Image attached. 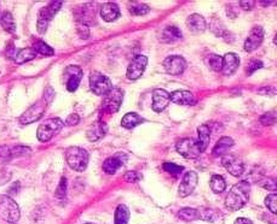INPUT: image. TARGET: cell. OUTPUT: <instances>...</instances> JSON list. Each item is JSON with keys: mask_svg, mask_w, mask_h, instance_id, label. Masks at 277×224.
I'll use <instances>...</instances> for the list:
<instances>
[{"mask_svg": "<svg viewBox=\"0 0 277 224\" xmlns=\"http://www.w3.org/2000/svg\"><path fill=\"white\" fill-rule=\"evenodd\" d=\"M90 88L96 95H105L113 88L109 77L98 71H92L90 74Z\"/></svg>", "mask_w": 277, "mask_h": 224, "instance_id": "7", "label": "cell"}, {"mask_svg": "<svg viewBox=\"0 0 277 224\" xmlns=\"http://www.w3.org/2000/svg\"><path fill=\"white\" fill-rule=\"evenodd\" d=\"M259 2H260V5H263V6H269V5H271L275 1H259Z\"/></svg>", "mask_w": 277, "mask_h": 224, "instance_id": "50", "label": "cell"}, {"mask_svg": "<svg viewBox=\"0 0 277 224\" xmlns=\"http://www.w3.org/2000/svg\"><path fill=\"white\" fill-rule=\"evenodd\" d=\"M80 122V117L77 115V113H72V115H69L67 117V120H65V125H69V127H74V125H77L78 123Z\"/></svg>", "mask_w": 277, "mask_h": 224, "instance_id": "45", "label": "cell"}, {"mask_svg": "<svg viewBox=\"0 0 277 224\" xmlns=\"http://www.w3.org/2000/svg\"><path fill=\"white\" fill-rule=\"evenodd\" d=\"M183 37L182 32L179 28H177L176 26H168L162 30V34H161V40L166 44H173V42H177L178 40H180Z\"/></svg>", "mask_w": 277, "mask_h": 224, "instance_id": "25", "label": "cell"}, {"mask_svg": "<svg viewBox=\"0 0 277 224\" xmlns=\"http://www.w3.org/2000/svg\"><path fill=\"white\" fill-rule=\"evenodd\" d=\"M11 158V148L6 147V146H0V160H9Z\"/></svg>", "mask_w": 277, "mask_h": 224, "instance_id": "43", "label": "cell"}, {"mask_svg": "<svg viewBox=\"0 0 277 224\" xmlns=\"http://www.w3.org/2000/svg\"><path fill=\"white\" fill-rule=\"evenodd\" d=\"M263 40H264V29L261 27H254L252 28L251 33L249 35L247 36L245 45V51L246 52H253L256 51L258 47H260V45L263 44Z\"/></svg>", "mask_w": 277, "mask_h": 224, "instance_id": "16", "label": "cell"}, {"mask_svg": "<svg viewBox=\"0 0 277 224\" xmlns=\"http://www.w3.org/2000/svg\"><path fill=\"white\" fill-rule=\"evenodd\" d=\"M45 106H46V103L44 100L37 102L28 110H26L22 113L21 117H20V122L22 124H31V123H34L35 121L40 120L45 112Z\"/></svg>", "mask_w": 277, "mask_h": 224, "instance_id": "9", "label": "cell"}, {"mask_svg": "<svg viewBox=\"0 0 277 224\" xmlns=\"http://www.w3.org/2000/svg\"><path fill=\"white\" fill-rule=\"evenodd\" d=\"M170 102L175 103L178 105H186V106H191V105L196 104V98L189 90H176V92L170 93Z\"/></svg>", "mask_w": 277, "mask_h": 224, "instance_id": "19", "label": "cell"}, {"mask_svg": "<svg viewBox=\"0 0 277 224\" xmlns=\"http://www.w3.org/2000/svg\"><path fill=\"white\" fill-rule=\"evenodd\" d=\"M21 217V210L16 201L9 195H0V218L5 222L16 223Z\"/></svg>", "mask_w": 277, "mask_h": 224, "instance_id": "4", "label": "cell"}, {"mask_svg": "<svg viewBox=\"0 0 277 224\" xmlns=\"http://www.w3.org/2000/svg\"><path fill=\"white\" fill-rule=\"evenodd\" d=\"M221 164L228 170L229 173H231L235 177H240L245 172V164L242 159L238 158L235 155H225L221 159Z\"/></svg>", "mask_w": 277, "mask_h": 224, "instance_id": "12", "label": "cell"}, {"mask_svg": "<svg viewBox=\"0 0 277 224\" xmlns=\"http://www.w3.org/2000/svg\"><path fill=\"white\" fill-rule=\"evenodd\" d=\"M95 11H96L95 4H92V2H89V4L81 6V11L77 14L78 23L89 27V24L95 22V17H96Z\"/></svg>", "mask_w": 277, "mask_h": 224, "instance_id": "22", "label": "cell"}, {"mask_svg": "<svg viewBox=\"0 0 277 224\" xmlns=\"http://www.w3.org/2000/svg\"><path fill=\"white\" fill-rule=\"evenodd\" d=\"M234 224H253L251 220H248V218H245V217H238L237 220L235 221V223Z\"/></svg>", "mask_w": 277, "mask_h": 224, "instance_id": "49", "label": "cell"}, {"mask_svg": "<svg viewBox=\"0 0 277 224\" xmlns=\"http://www.w3.org/2000/svg\"><path fill=\"white\" fill-rule=\"evenodd\" d=\"M65 159H67L68 165L78 172H82L86 170L89 165L90 155L86 150L78 146H73L65 151Z\"/></svg>", "mask_w": 277, "mask_h": 224, "instance_id": "2", "label": "cell"}, {"mask_svg": "<svg viewBox=\"0 0 277 224\" xmlns=\"http://www.w3.org/2000/svg\"><path fill=\"white\" fill-rule=\"evenodd\" d=\"M198 138L196 139L198 143V147H200L201 153L205 152L207 150V147L210 146L211 142V128L208 125L202 124L198 128Z\"/></svg>", "mask_w": 277, "mask_h": 224, "instance_id": "24", "label": "cell"}, {"mask_svg": "<svg viewBox=\"0 0 277 224\" xmlns=\"http://www.w3.org/2000/svg\"><path fill=\"white\" fill-rule=\"evenodd\" d=\"M207 65L210 67L211 70L219 72L221 70V63H223V57L218 56V54H210L207 57Z\"/></svg>", "mask_w": 277, "mask_h": 224, "instance_id": "36", "label": "cell"}, {"mask_svg": "<svg viewBox=\"0 0 277 224\" xmlns=\"http://www.w3.org/2000/svg\"><path fill=\"white\" fill-rule=\"evenodd\" d=\"M64 76H65V86L69 92H75L79 87L80 82L82 79V70L81 68L78 65H69L65 68L64 70Z\"/></svg>", "mask_w": 277, "mask_h": 224, "instance_id": "13", "label": "cell"}, {"mask_svg": "<svg viewBox=\"0 0 277 224\" xmlns=\"http://www.w3.org/2000/svg\"><path fill=\"white\" fill-rule=\"evenodd\" d=\"M264 67V63L259 59H252L251 62L247 64L246 67V74L247 75H252L253 72H256L257 70L261 69Z\"/></svg>", "mask_w": 277, "mask_h": 224, "instance_id": "39", "label": "cell"}, {"mask_svg": "<svg viewBox=\"0 0 277 224\" xmlns=\"http://www.w3.org/2000/svg\"><path fill=\"white\" fill-rule=\"evenodd\" d=\"M186 26L190 29L191 33L194 34H200L203 33L207 28V23H206V19L203 18V16H201L200 14H193L186 18Z\"/></svg>", "mask_w": 277, "mask_h": 224, "instance_id": "21", "label": "cell"}, {"mask_svg": "<svg viewBox=\"0 0 277 224\" xmlns=\"http://www.w3.org/2000/svg\"><path fill=\"white\" fill-rule=\"evenodd\" d=\"M32 49L34 50L37 53L42 54V56H54V54H55L54 49H52V47H50L49 45L46 44V42L41 41V40H39V41H35Z\"/></svg>", "mask_w": 277, "mask_h": 224, "instance_id": "34", "label": "cell"}, {"mask_svg": "<svg viewBox=\"0 0 277 224\" xmlns=\"http://www.w3.org/2000/svg\"><path fill=\"white\" fill-rule=\"evenodd\" d=\"M143 122H144V118L142 116H139L136 112H128L122 117L121 125L122 128H126V129H132V128L137 127Z\"/></svg>", "mask_w": 277, "mask_h": 224, "instance_id": "27", "label": "cell"}, {"mask_svg": "<svg viewBox=\"0 0 277 224\" xmlns=\"http://www.w3.org/2000/svg\"><path fill=\"white\" fill-rule=\"evenodd\" d=\"M240 67V58L235 53H226L223 57V63H221L220 72L225 76H231L235 74L236 70Z\"/></svg>", "mask_w": 277, "mask_h": 224, "instance_id": "17", "label": "cell"}, {"mask_svg": "<svg viewBox=\"0 0 277 224\" xmlns=\"http://www.w3.org/2000/svg\"><path fill=\"white\" fill-rule=\"evenodd\" d=\"M263 187L268 190H276V181L274 178H268L263 183Z\"/></svg>", "mask_w": 277, "mask_h": 224, "instance_id": "47", "label": "cell"}, {"mask_svg": "<svg viewBox=\"0 0 277 224\" xmlns=\"http://www.w3.org/2000/svg\"><path fill=\"white\" fill-rule=\"evenodd\" d=\"M176 150L186 159H195L201 155L198 141L193 138H184V139L178 141L176 145Z\"/></svg>", "mask_w": 277, "mask_h": 224, "instance_id": "8", "label": "cell"}, {"mask_svg": "<svg viewBox=\"0 0 277 224\" xmlns=\"http://www.w3.org/2000/svg\"><path fill=\"white\" fill-rule=\"evenodd\" d=\"M276 112L275 111H270L264 113L263 116L260 117V123L263 125H274L276 123Z\"/></svg>", "mask_w": 277, "mask_h": 224, "instance_id": "40", "label": "cell"}, {"mask_svg": "<svg viewBox=\"0 0 277 224\" xmlns=\"http://www.w3.org/2000/svg\"><path fill=\"white\" fill-rule=\"evenodd\" d=\"M35 56H37V52L31 49V47H27V49L19 50V51L15 53L14 59L17 64H23V63L34 59Z\"/></svg>", "mask_w": 277, "mask_h": 224, "instance_id": "28", "label": "cell"}, {"mask_svg": "<svg viewBox=\"0 0 277 224\" xmlns=\"http://www.w3.org/2000/svg\"><path fill=\"white\" fill-rule=\"evenodd\" d=\"M84 224H93V223H84Z\"/></svg>", "mask_w": 277, "mask_h": 224, "instance_id": "51", "label": "cell"}, {"mask_svg": "<svg viewBox=\"0 0 277 224\" xmlns=\"http://www.w3.org/2000/svg\"><path fill=\"white\" fill-rule=\"evenodd\" d=\"M198 213H200V220L206 221V222L213 223L219 217V212L213 208H198Z\"/></svg>", "mask_w": 277, "mask_h": 224, "instance_id": "35", "label": "cell"}, {"mask_svg": "<svg viewBox=\"0 0 277 224\" xmlns=\"http://www.w3.org/2000/svg\"><path fill=\"white\" fill-rule=\"evenodd\" d=\"M256 2L257 1H254V0H248V1H247V0H241L240 6L242 7L243 10H246V11H251V10L256 6Z\"/></svg>", "mask_w": 277, "mask_h": 224, "instance_id": "46", "label": "cell"}, {"mask_svg": "<svg viewBox=\"0 0 277 224\" xmlns=\"http://www.w3.org/2000/svg\"><path fill=\"white\" fill-rule=\"evenodd\" d=\"M64 127V122L61 118H49L39 125L37 132V138L40 142H47L54 137H56Z\"/></svg>", "mask_w": 277, "mask_h": 224, "instance_id": "3", "label": "cell"}, {"mask_svg": "<svg viewBox=\"0 0 277 224\" xmlns=\"http://www.w3.org/2000/svg\"><path fill=\"white\" fill-rule=\"evenodd\" d=\"M178 218H180L184 222H194V221L200 220V213L198 208L185 207L178 211Z\"/></svg>", "mask_w": 277, "mask_h": 224, "instance_id": "30", "label": "cell"}, {"mask_svg": "<svg viewBox=\"0 0 277 224\" xmlns=\"http://www.w3.org/2000/svg\"><path fill=\"white\" fill-rule=\"evenodd\" d=\"M234 140L230 137H223L217 141L215 148H213V155L217 157H221V155H225L229 152L231 147L234 146Z\"/></svg>", "mask_w": 277, "mask_h": 224, "instance_id": "26", "label": "cell"}, {"mask_svg": "<svg viewBox=\"0 0 277 224\" xmlns=\"http://www.w3.org/2000/svg\"><path fill=\"white\" fill-rule=\"evenodd\" d=\"M0 23H1V27L4 28V30H6L10 34H14L16 32V23H15L14 16L11 15V12L5 11L2 14L1 18H0Z\"/></svg>", "mask_w": 277, "mask_h": 224, "instance_id": "32", "label": "cell"}, {"mask_svg": "<svg viewBox=\"0 0 277 224\" xmlns=\"http://www.w3.org/2000/svg\"><path fill=\"white\" fill-rule=\"evenodd\" d=\"M265 206L268 207V210L270 211L273 215H276V211H277V194L276 193H273V194L266 196Z\"/></svg>", "mask_w": 277, "mask_h": 224, "instance_id": "38", "label": "cell"}, {"mask_svg": "<svg viewBox=\"0 0 277 224\" xmlns=\"http://www.w3.org/2000/svg\"><path fill=\"white\" fill-rule=\"evenodd\" d=\"M78 34L81 39H87L90 36V29L87 26H84V24L78 23Z\"/></svg>", "mask_w": 277, "mask_h": 224, "instance_id": "44", "label": "cell"}, {"mask_svg": "<svg viewBox=\"0 0 277 224\" xmlns=\"http://www.w3.org/2000/svg\"><path fill=\"white\" fill-rule=\"evenodd\" d=\"M251 185L247 181H240L234 185L225 198V206L231 211L241 210L248 203Z\"/></svg>", "mask_w": 277, "mask_h": 224, "instance_id": "1", "label": "cell"}, {"mask_svg": "<svg viewBox=\"0 0 277 224\" xmlns=\"http://www.w3.org/2000/svg\"><path fill=\"white\" fill-rule=\"evenodd\" d=\"M63 1H51L49 5L42 7L39 11V16H38V23L37 28L40 34H44L47 30L50 21L55 17V15L59 11L62 7Z\"/></svg>", "mask_w": 277, "mask_h": 224, "instance_id": "5", "label": "cell"}, {"mask_svg": "<svg viewBox=\"0 0 277 224\" xmlns=\"http://www.w3.org/2000/svg\"><path fill=\"white\" fill-rule=\"evenodd\" d=\"M123 100V90L114 87L104 95L102 109L105 113H115L120 110Z\"/></svg>", "mask_w": 277, "mask_h": 224, "instance_id": "6", "label": "cell"}, {"mask_svg": "<svg viewBox=\"0 0 277 224\" xmlns=\"http://www.w3.org/2000/svg\"><path fill=\"white\" fill-rule=\"evenodd\" d=\"M54 90H52V88H46V90H45V94H44V102L46 103V104H50L51 103V100L54 99Z\"/></svg>", "mask_w": 277, "mask_h": 224, "instance_id": "48", "label": "cell"}, {"mask_svg": "<svg viewBox=\"0 0 277 224\" xmlns=\"http://www.w3.org/2000/svg\"><path fill=\"white\" fill-rule=\"evenodd\" d=\"M131 217V212L130 208L127 207L126 205H119L115 210V215H114V224H128V221H130Z\"/></svg>", "mask_w": 277, "mask_h": 224, "instance_id": "29", "label": "cell"}, {"mask_svg": "<svg viewBox=\"0 0 277 224\" xmlns=\"http://www.w3.org/2000/svg\"><path fill=\"white\" fill-rule=\"evenodd\" d=\"M107 133L108 125L105 124L104 122H102V121H98V122H96L95 124L89 128V130H87L86 133V137L91 142H96V141L104 138L105 135H107Z\"/></svg>", "mask_w": 277, "mask_h": 224, "instance_id": "23", "label": "cell"}, {"mask_svg": "<svg viewBox=\"0 0 277 224\" xmlns=\"http://www.w3.org/2000/svg\"><path fill=\"white\" fill-rule=\"evenodd\" d=\"M140 178H142V173L135 170L127 171V172H125V175H123V180L128 183H137L138 181H140Z\"/></svg>", "mask_w": 277, "mask_h": 224, "instance_id": "41", "label": "cell"}, {"mask_svg": "<svg viewBox=\"0 0 277 224\" xmlns=\"http://www.w3.org/2000/svg\"><path fill=\"white\" fill-rule=\"evenodd\" d=\"M127 155L123 152H118L115 153L112 157L107 158L103 163V171L108 175H114L122 165H125V163L127 162Z\"/></svg>", "mask_w": 277, "mask_h": 224, "instance_id": "15", "label": "cell"}, {"mask_svg": "<svg viewBox=\"0 0 277 224\" xmlns=\"http://www.w3.org/2000/svg\"><path fill=\"white\" fill-rule=\"evenodd\" d=\"M198 182V176L195 171H186L184 176L180 181L179 188H178V194L180 198H186L195 190Z\"/></svg>", "mask_w": 277, "mask_h": 224, "instance_id": "10", "label": "cell"}, {"mask_svg": "<svg viewBox=\"0 0 277 224\" xmlns=\"http://www.w3.org/2000/svg\"><path fill=\"white\" fill-rule=\"evenodd\" d=\"M163 69L173 76L182 75L186 69V60L182 56H168L163 60Z\"/></svg>", "mask_w": 277, "mask_h": 224, "instance_id": "11", "label": "cell"}, {"mask_svg": "<svg viewBox=\"0 0 277 224\" xmlns=\"http://www.w3.org/2000/svg\"><path fill=\"white\" fill-rule=\"evenodd\" d=\"M128 11L133 16H144V15L149 14L150 7L147 4H143L139 1H131L128 4Z\"/></svg>", "mask_w": 277, "mask_h": 224, "instance_id": "31", "label": "cell"}, {"mask_svg": "<svg viewBox=\"0 0 277 224\" xmlns=\"http://www.w3.org/2000/svg\"><path fill=\"white\" fill-rule=\"evenodd\" d=\"M163 169H165V170L167 171L168 173H171V175L175 176V177L179 176L180 173L184 171V167H180V165L173 164V163H165V164H163Z\"/></svg>", "mask_w": 277, "mask_h": 224, "instance_id": "37", "label": "cell"}, {"mask_svg": "<svg viewBox=\"0 0 277 224\" xmlns=\"http://www.w3.org/2000/svg\"><path fill=\"white\" fill-rule=\"evenodd\" d=\"M65 194H67V180H65V177H62L56 190V196L59 199H64Z\"/></svg>", "mask_w": 277, "mask_h": 224, "instance_id": "42", "label": "cell"}, {"mask_svg": "<svg viewBox=\"0 0 277 224\" xmlns=\"http://www.w3.org/2000/svg\"><path fill=\"white\" fill-rule=\"evenodd\" d=\"M148 65V58L145 56H137L132 62L130 63L127 68V72H126V76L131 81H136V80L139 79L145 71V68Z\"/></svg>", "mask_w": 277, "mask_h": 224, "instance_id": "14", "label": "cell"}, {"mask_svg": "<svg viewBox=\"0 0 277 224\" xmlns=\"http://www.w3.org/2000/svg\"><path fill=\"white\" fill-rule=\"evenodd\" d=\"M100 17L104 22H115L120 17V9L118 4L108 1L100 7Z\"/></svg>", "mask_w": 277, "mask_h": 224, "instance_id": "20", "label": "cell"}, {"mask_svg": "<svg viewBox=\"0 0 277 224\" xmlns=\"http://www.w3.org/2000/svg\"><path fill=\"white\" fill-rule=\"evenodd\" d=\"M210 187L216 194H220L226 190V182L223 176L213 175L210 180Z\"/></svg>", "mask_w": 277, "mask_h": 224, "instance_id": "33", "label": "cell"}, {"mask_svg": "<svg viewBox=\"0 0 277 224\" xmlns=\"http://www.w3.org/2000/svg\"><path fill=\"white\" fill-rule=\"evenodd\" d=\"M170 104V93L165 89H154L153 92V106L155 112H162Z\"/></svg>", "mask_w": 277, "mask_h": 224, "instance_id": "18", "label": "cell"}]
</instances>
